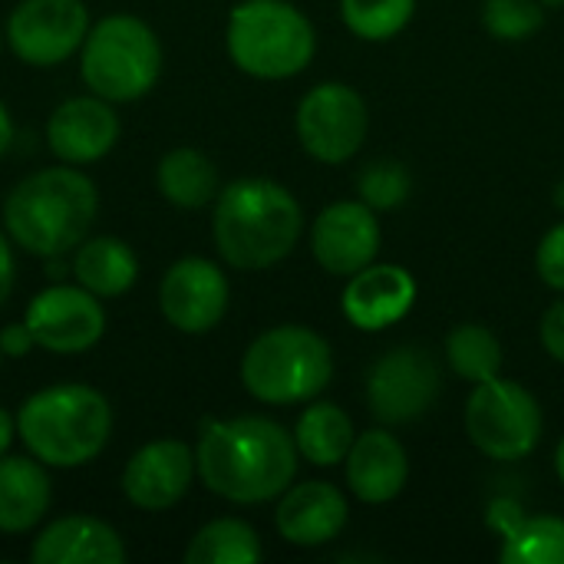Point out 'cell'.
<instances>
[{
  "label": "cell",
  "mask_w": 564,
  "mask_h": 564,
  "mask_svg": "<svg viewBox=\"0 0 564 564\" xmlns=\"http://www.w3.org/2000/svg\"><path fill=\"white\" fill-rule=\"evenodd\" d=\"M294 433L268 416L212 420L202 430L195 466L208 492L235 506L278 499L297 476Z\"/></svg>",
  "instance_id": "obj_1"
},
{
  "label": "cell",
  "mask_w": 564,
  "mask_h": 564,
  "mask_svg": "<svg viewBox=\"0 0 564 564\" xmlns=\"http://www.w3.org/2000/svg\"><path fill=\"white\" fill-rule=\"evenodd\" d=\"M301 231V202L271 178H238L215 198V248L238 271L274 268L294 251Z\"/></svg>",
  "instance_id": "obj_2"
},
{
  "label": "cell",
  "mask_w": 564,
  "mask_h": 564,
  "mask_svg": "<svg viewBox=\"0 0 564 564\" xmlns=\"http://www.w3.org/2000/svg\"><path fill=\"white\" fill-rule=\"evenodd\" d=\"M99 212V195L89 175L69 165L40 169L17 182L3 202L7 235L33 258H59L86 241Z\"/></svg>",
  "instance_id": "obj_3"
},
{
  "label": "cell",
  "mask_w": 564,
  "mask_h": 564,
  "mask_svg": "<svg viewBox=\"0 0 564 564\" xmlns=\"http://www.w3.org/2000/svg\"><path fill=\"white\" fill-rule=\"evenodd\" d=\"M17 433L33 459L50 469L93 463L112 433L109 400L83 383H56L33 393L17 413Z\"/></svg>",
  "instance_id": "obj_4"
},
{
  "label": "cell",
  "mask_w": 564,
  "mask_h": 564,
  "mask_svg": "<svg viewBox=\"0 0 564 564\" xmlns=\"http://www.w3.org/2000/svg\"><path fill=\"white\" fill-rule=\"evenodd\" d=\"M334 377L330 344L301 324H281L251 340L241 357V383L258 403L294 406L317 400Z\"/></svg>",
  "instance_id": "obj_5"
},
{
  "label": "cell",
  "mask_w": 564,
  "mask_h": 564,
  "mask_svg": "<svg viewBox=\"0 0 564 564\" xmlns=\"http://www.w3.org/2000/svg\"><path fill=\"white\" fill-rule=\"evenodd\" d=\"M231 63L254 79H291L304 73L317 50V33L304 10L288 0H241L225 30Z\"/></svg>",
  "instance_id": "obj_6"
},
{
  "label": "cell",
  "mask_w": 564,
  "mask_h": 564,
  "mask_svg": "<svg viewBox=\"0 0 564 564\" xmlns=\"http://www.w3.org/2000/svg\"><path fill=\"white\" fill-rule=\"evenodd\" d=\"M79 69L83 83L109 102L142 99L162 73L159 36L139 17H102L83 40Z\"/></svg>",
  "instance_id": "obj_7"
},
{
  "label": "cell",
  "mask_w": 564,
  "mask_h": 564,
  "mask_svg": "<svg viewBox=\"0 0 564 564\" xmlns=\"http://www.w3.org/2000/svg\"><path fill=\"white\" fill-rule=\"evenodd\" d=\"M466 433L479 453L499 463L525 459L542 440V406L516 380L476 383L466 403Z\"/></svg>",
  "instance_id": "obj_8"
},
{
  "label": "cell",
  "mask_w": 564,
  "mask_h": 564,
  "mask_svg": "<svg viewBox=\"0 0 564 564\" xmlns=\"http://www.w3.org/2000/svg\"><path fill=\"white\" fill-rule=\"evenodd\" d=\"M297 139L307 155L327 165L350 162L370 129L364 96L347 83H317L297 102Z\"/></svg>",
  "instance_id": "obj_9"
},
{
  "label": "cell",
  "mask_w": 564,
  "mask_h": 564,
  "mask_svg": "<svg viewBox=\"0 0 564 564\" xmlns=\"http://www.w3.org/2000/svg\"><path fill=\"white\" fill-rule=\"evenodd\" d=\"M443 390L436 360L423 347H397L367 373V403L383 426H403L430 413Z\"/></svg>",
  "instance_id": "obj_10"
},
{
  "label": "cell",
  "mask_w": 564,
  "mask_h": 564,
  "mask_svg": "<svg viewBox=\"0 0 564 564\" xmlns=\"http://www.w3.org/2000/svg\"><path fill=\"white\" fill-rule=\"evenodd\" d=\"M89 33L83 0H20L7 20L10 50L26 66L66 63Z\"/></svg>",
  "instance_id": "obj_11"
},
{
  "label": "cell",
  "mask_w": 564,
  "mask_h": 564,
  "mask_svg": "<svg viewBox=\"0 0 564 564\" xmlns=\"http://www.w3.org/2000/svg\"><path fill=\"white\" fill-rule=\"evenodd\" d=\"M23 324L30 327L36 347L69 357L86 354L102 340L106 311L99 297L83 284H53L30 301Z\"/></svg>",
  "instance_id": "obj_12"
},
{
  "label": "cell",
  "mask_w": 564,
  "mask_h": 564,
  "mask_svg": "<svg viewBox=\"0 0 564 564\" xmlns=\"http://www.w3.org/2000/svg\"><path fill=\"white\" fill-rule=\"evenodd\" d=\"M228 278L208 258L175 261L159 284V307L182 334H208L228 314Z\"/></svg>",
  "instance_id": "obj_13"
},
{
  "label": "cell",
  "mask_w": 564,
  "mask_h": 564,
  "mask_svg": "<svg viewBox=\"0 0 564 564\" xmlns=\"http://www.w3.org/2000/svg\"><path fill=\"white\" fill-rule=\"evenodd\" d=\"M380 241L383 235L377 212L360 198L327 205L311 228V251L317 264L337 278H350L370 261H377Z\"/></svg>",
  "instance_id": "obj_14"
},
{
  "label": "cell",
  "mask_w": 564,
  "mask_h": 564,
  "mask_svg": "<svg viewBox=\"0 0 564 564\" xmlns=\"http://www.w3.org/2000/svg\"><path fill=\"white\" fill-rule=\"evenodd\" d=\"M198 466L182 440L145 443L122 469V492L135 509L165 512L185 499Z\"/></svg>",
  "instance_id": "obj_15"
},
{
  "label": "cell",
  "mask_w": 564,
  "mask_h": 564,
  "mask_svg": "<svg viewBox=\"0 0 564 564\" xmlns=\"http://www.w3.org/2000/svg\"><path fill=\"white\" fill-rule=\"evenodd\" d=\"M416 304V281L406 268L400 264H377L370 261L357 274L347 278V288L340 294L344 317L364 330L377 334L393 324H400Z\"/></svg>",
  "instance_id": "obj_16"
},
{
  "label": "cell",
  "mask_w": 564,
  "mask_h": 564,
  "mask_svg": "<svg viewBox=\"0 0 564 564\" xmlns=\"http://www.w3.org/2000/svg\"><path fill=\"white\" fill-rule=\"evenodd\" d=\"M46 142L66 165L99 162L119 142V116L102 96H73L46 122Z\"/></svg>",
  "instance_id": "obj_17"
},
{
  "label": "cell",
  "mask_w": 564,
  "mask_h": 564,
  "mask_svg": "<svg viewBox=\"0 0 564 564\" xmlns=\"http://www.w3.org/2000/svg\"><path fill=\"white\" fill-rule=\"evenodd\" d=\"M350 519V506L347 496L321 479L301 482V486H288L281 492L278 512H274V525L278 535L288 545L297 549H321L327 542H334Z\"/></svg>",
  "instance_id": "obj_18"
},
{
  "label": "cell",
  "mask_w": 564,
  "mask_h": 564,
  "mask_svg": "<svg viewBox=\"0 0 564 564\" xmlns=\"http://www.w3.org/2000/svg\"><path fill=\"white\" fill-rule=\"evenodd\" d=\"M350 492L367 506L393 502L410 479V456L403 443L387 430H367L354 440L344 459Z\"/></svg>",
  "instance_id": "obj_19"
},
{
  "label": "cell",
  "mask_w": 564,
  "mask_h": 564,
  "mask_svg": "<svg viewBox=\"0 0 564 564\" xmlns=\"http://www.w3.org/2000/svg\"><path fill=\"white\" fill-rule=\"evenodd\" d=\"M30 558L33 564H119L126 562V545L102 519L63 516L33 539Z\"/></svg>",
  "instance_id": "obj_20"
},
{
  "label": "cell",
  "mask_w": 564,
  "mask_h": 564,
  "mask_svg": "<svg viewBox=\"0 0 564 564\" xmlns=\"http://www.w3.org/2000/svg\"><path fill=\"white\" fill-rule=\"evenodd\" d=\"M53 502V482L33 456H0V532L23 535L43 522Z\"/></svg>",
  "instance_id": "obj_21"
},
{
  "label": "cell",
  "mask_w": 564,
  "mask_h": 564,
  "mask_svg": "<svg viewBox=\"0 0 564 564\" xmlns=\"http://www.w3.org/2000/svg\"><path fill=\"white\" fill-rule=\"evenodd\" d=\"M73 274H76V284L93 291L99 301L102 297H119L135 284L139 258L126 241L102 235V238H89V241L76 245Z\"/></svg>",
  "instance_id": "obj_22"
},
{
  "label": "cell",
  "mask_w": 564,
  "mask_h": 564,
  "mask_svg": "<svg viewBox=\"0 0 564 564\" xmlns=\"http://www.w3.org/2000/svg\"><path fill=\"white\" fill-rule=\"evenodd\" d=\"M354 420L337 403H311L294 426V446L311 466H340L354 446Z\"/></svg>",
  "instance_id": "obj_23"
},
{
  "label": "cell",
  "mask_w": 564,
  "mask_h": 564,
  "mask_svg": "<svg viewBox=\"0 0 564 564\" xmlns=\"http://www.w3.org/2000/svg\"><path fill=\"white\" fill-rule=\"evenodd\" d=\"M159 192L175 208H205L218 198V172L198 149H172L155 169Z\"/></svg>",
  "instance_id": "obj_24"
},
{
  "label": "cell",
  "mask_w": 564,
  "mask_h": 564,
  "mask_svg": "<svg viewBox=\"0 0 564 564\" xmlns=\"http://www.w3.org/2000/svg\"><path fill=\"white\" fill-rule=\"evenodd\" d=\"M261 555L258 532L241 519H215L202 525L185 549L188 564H254Z\"/></svg>",
  "instance_id": "obj_25"
},
{
  "label": "cell",
  "mask_w": 564,
  "mask_h": 564,
  "mask_svg": "<svg viewBox=\"0 0 564 564\" xmlns=\"http://www.w3.org/2000/svg\"><path fill=\"white\" fill-rule=\"evenodd\" d=\"M446 360H449L453 373H459L473 387L502 377V364H506L499 337L482 324L453 327L446 337Z\"/></svg>",
  "instance_id": "obj_26"
},
{
  "label": "cell",
  "mask_w": 564,
  "mask_h": 564,
  "mask_svg": "<svg viewBox=\"0 0 564 564\" xmlns=\"http://www.w3.org/2000/svg\"><path fill=\"white\" fill-rule=\"evenodd\" d=\"M499 558L506 564H564V519L522 516L502 535Z\"/></svg>",
  "instance_id": "obj_27"
},
{
  "label": "cell",
  "mask_w": 564,
  "mask_h": 564,
  "mask_svg": "<svg viewBox=\"0 0 564 564\" xmlns=\"http://www.w3.org/2000/svg\"><path fill=\"white\" fill-rule=\"evenodd\" d=\"M416 13V0H340V17L347 30L367 43H383L400 36Z\"/></svg>",
  "instance_id": "obj_28"
},
{
  "label": "cell",
  "mask_w": 564,
  "mask_h": 564,
  "mask_svg": "<svg viewBox=\"0 0 564 564\" xmlns=\"http://www.w3.org/2000/svg\"><path fill=\"white\" fill-rule=\"evenodd\" d=\"M357 192H360V202H367L373 212H393L410 198L413 178L400 159H377L360 172Z\"/></svg>",
  "instance_id": "obj_29"
},
{
  "label": "cell",
  "mask_w": 564,
  "mask_h": 564,
  "mask_svg": "<svg viewBox=\"0 0 564 564\" xmlns=\"http://www.w3.org/2000/svg\"><path fill=\"white\" fill-rule=\"evenodd\" d=\"M542 0H482V26L502 43H522L542 30Z\"/></svg>",
  "instance_id": "obj_30"
},
{
  "label": "cell",
  "mask_w": 564,
  "mask_h": 564,
  "mask_svg": "<svg viewBox=\"0 0 564 564\" xmlns=\"http://www.w3.org/2000/svg\"><path fill=\"white\" fill-rule=\"evenodd\" d=\"M535 268H539V278L552 291H562L564 294V221H558L555 228H549L545 238L539 241Z\"/></svg>",
  "instance_id": "obj_31"
},
{
  "label": "cell",
  "mask_w": 564,
  "mask_h": 564,
  "mask_svg": "<svg viewBox=\"0 0 564 564\" xmlns=\"http://www.w3.org/2000/svg\"><path fill=\"white\" fill-rule=\"evenodd\" d=\"M539 334H542V347H545V354H549L552 360L564 364V297L562 301H555V304L545 311Z\"/></svg>",
  "instance_id": "obj_32"
},
{
  "label": "cell",
  "mask_w": 564,
  "mask_h": 564,
  "mask_svg": "<svg viewBox=\"0 0 564 564\" xmlns=\"http://www.w3.org/2000/svg\"><path fill=\"white\" fill-rule=\"evenodd\" d=\"M33 347H36V340H33V334H30L26 324H7V327L0 330V350H3V357L20 360V357H26Z\"/></svg>",
  "instance_id": "obj_33"
},
{
  "label": "cell",
  "mask_w": 564,
  "mask_h": 564,
  "mask_svg": "<svg viewBox=\"0 0 564 564\" xmlns=\"http://www.w3.org/2000/svg\"><path fill=\"white\" fill-rule=\"evenodd\" d=\"M13 274H17L13 248H10L7 235L0 231V307L7 304V297H10V291H13Z\"/></svg>",
  "instance_id": "obj_34"
},
{
  "label": "cell",
  "mask_w": 564,
  "mask_h": 564,
  "mask_svg": "<svg viewBox=\"0 0 564 564\" xmlns=\"http://www.w3.org/2000/svg\"><path fill=\"white\" fill-rule=\"evenodd\" d=\"M522 522V509L516 506V502H509V499H499V502H492V512H489V525L492 529H499L502 535L512 529V525H519Z\"/></svg>",
  "instance_id": "obj_35"
},
{
  "label": "cell",
  "mask_w": 564,
  "mask_h": 564,
  "mask_svg": "<svg viewBox=\"0 0 564 564\" xmlns=\"http://www.w3.org/2000/svg\"><path fill=\"white\" fill-rule=\"evenodd\" d=\"M13 433H17V423L10 420V413H7V410H0V456L10 449V443H13Z\"/></svg>",
  "instance_id": "obj_36"
},
{
  "label": "cell",
  "mask_w": 564,
  "mask_h": 564,
  "mask_svg": "<svg viewBox=\"0 0 564 564\" xmlns=\"http://www.w3.org/2000/svg\"><path fill=\"white\" fill-rule=\"evenodd\" d=\"M10 142H13V119H10L7 106L0 102V155L10 149Z\"/></svg>",
  "instance_id": "obj_37"
},
{
  "label": "cell",
  "mask_w": 564,
  "mask_h": 564,
  "mask_svg": "<svg viewBox=\"0 0 564 564\" xmlns=\"http://www.w3.org/2000/svg\"><path fill=\"white\" fill-rule=\"evenodd\" d=\"M555 473H558V479L564 482V440L558 443V449H555Z\"/></svg>",
  "instance_id": "obj_38"
},
{
  "label": "cell",
  "mask_w": 564,
  "mask_h": 564,
  "mask_svg": "<svg viewBox=\"0 0 564 564\" xmlns=\"http://www.w3.org/2000/svg\"><path fill=\"white\" fill-rule=\"evenodd\" d=\"M545 7H564V0H542Z\"/></svg>",
  "instance_id": "obj_39"
},
{
  "label": "cell",
  "mask_w": 564,
  "mask_h": 564,
  "mask_svg": "<svg viewBox=\"0 0 564 564\" xmlns=\"http://www.w3.org/2000/svg\"><path fill=\"white\" fill-rule=\"evenodd\" d=\"M558 205L564 208V182H562V188H558Z\"/></svg>",
  "instance_id": "obj_40"
},
{
  "label": "cell",
  "mask_w": 564,
  "mask_h": 564,
  "mask_svg": "<svg viewBox=\"0 0 564 564\" xmlns=\"http://www.w3.org/2000/svg\"><path fill=\"white\" fill-rule=\"evenodd\" d=\"M0 357H3V350H0Z\"/></svg>",
  "instance_id": "obj_41"
}]
</instances>
